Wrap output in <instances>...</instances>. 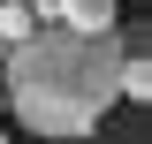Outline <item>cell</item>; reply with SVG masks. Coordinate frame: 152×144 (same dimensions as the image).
Segmentation results:
<instances>
[{
	"mask_svg": "<svg viewBox=\"0 0 152 144\" xmlns=\"http://www.w3.org/2000/svg\"><path fill=\"white\" fill-rule=\"evenodd\" d=\"M53 23H69V31H114V0H53Z\"/></svg>",
	"mask_w": 152,
	"mask_h": 144,
	"instance_id": "cell-3",
	"label": "cell"
},
{
	"mask_svg": "<svg viewBox=\"0 0 152 144\" xmlns=\"http://www.w3.org/2000/svg\"><path fill=\"white\" fill-rule=\"evenodd\" d=\"M114 38H122L114 84H122V99H145V91H152V31H145V23H129V31H114Z\"/></svg>",
	"mask_w": 152,
	"mask_h": 144,
	"instance_id": "cell-2",
	"label": "cell"
},
{
	"mask_svg": "<svg viewBox=\"0 0 152 144\" xmlns=\"http://www.w3.org/2000/svg\"><path fill=\"white\" fill-rule=\"evenodd\" d=\"M0 144H8V137H0Z\"/></svg>",
	"mask_w": 152,
	"mask_h": 144,
	"instance_id": "cell-6",
	"label": "cell"
},
{
	"mask_svg": "<svg viewBox=\"0 0 152 144\" xmlns=\"http://www.w3.org/2000/svg\"><path fill=\"white\" fill-rule=\"evenodd\" d=\"M31 31H38L31 0H0V46H15V38H31Z\"/></svg>",
	"mask_w": 152,
	"mask_h": 144,
	"instance_id": "cell-4",
	"label": "cell"
},
{
	"mask_svg": "<svg viewBox=\"0 0 152 144\" xmlns=\"http://www.w3.org/2000/svg\"><path fill=\"white\" fill-rule=\"evenodd\" d=\"M0 53H8V46H0Z\"/></svg>",
	"mask_w": 152,
	"mask_h": 144,
	"instance_id": "cell-5",
	"label": "cell"
},
{
	"mask_svg": "<svg viewBox=\"0 0 152 144\" xmlns=\"http://www.w3.org/2000/svg\"><path fill=\"white\" fill-rule=\"evenodd\" d=\"M114 61H122V38H114V31L38 23L31 38H15V46L0 53V76H8V106H15V121L38 129V137H91L99 114L122 99Z\"/></svg>",
	"mask_w": 152,
	"mask_h": 144,
	"instance_id": "cell-1",
	"label": "cell"
}]
</instances>
